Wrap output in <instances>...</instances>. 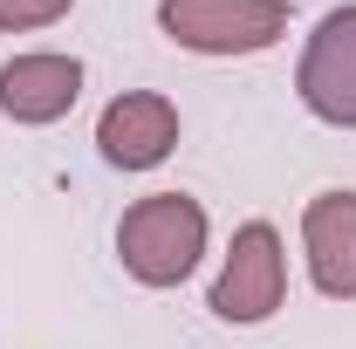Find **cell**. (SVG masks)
Here are the masks:
<instances>
[{
	"mask_svg": "<svg viewBox=\"0 0 356 349\" xmlns=\"http://www.w3.org/2000/svg\"><path fill=\"white\" fill-rule=\"evenodd\" d=\"M117 254L144 288H178L206 254V206L185 192H151L117 219Z\"/></svg>",
	"mask_w": 356,
	"mask_h": 349,
	"instance_id": "1",
	"label": "cell"
},
{
	"mask_svg": "<svg viewBox=\"0 0 356 349\" xmlns=\"http://www.w3.org/2000/svg\"><path fill=\"white\" fill-rule=\"evenodd\" d=\"M158 28L192 55H254L288 28V0H158Z\"/></svg>",
	"mask_w": 356,
	"mask_h": 349,
	"instance_id": "2",
	"label": "cell"
},
{
	"mask_svg": "<svg viewBox=\"0 0 356 349\" xmlns=\"http://www.w3.org/2000/svg\"><path fill=\"white\" fill-rule=\"evenodd\" d=\"M288 295V254H281V233L267 219H247L226 247V267L213 281V315L220 322H267Z\"/></svg>",
	"mask_w": 356,
	"mask_h": 349,
	"instance_id": "3",
	"label": "cell"
},
{
	"mask_svg": "<svg viewBox=\"0 0 356 349\" xmlns=\"http://www.w3.org/2000/svg\"><path fill=\"white\" fill-rule=\"evenodd\" d=\"M295 89L322 124L356 131V7H336V14L315 21L302 69H295Z\"/></svg>",
	"mask_w": 356,
	"mask_h": 349,
	"instance_id": "4",
	"label": "cell"
},
{
	"mask_svg": "<svg viewBox=\"0 0 356 349\" xmlns=\"http://www.w3.org/2000/svg\"><path fill=\"white\" fill-rule=\"evenodd\" d=\"M96 144H103V158H110L117 172H151V165H165L172 144H178L172 96H158V89H124V96L96 117Z\"/></svg>",
	"mask_w": 356,
	"mask_h": 349,
	"instance_id": "5",
	"label": "cell"
},
{
	"mask_svg": "<svg viewBox=\"0 0 356 349\" xmlns=\"http://www.w3.org/2000/svg\"><path fill=\"white\" fill-rule=\"evenodd\" d=\"M309 281L329 302H356V192H315L302 213Z\"/></svg>",
	"mask_w": 356,
	"mask_h": 349,
	"instance_id": "6",
	"label": "cell"
},
{
	"mask_svg": "<svg viewBox=\"0 0 356 349\" xmlns=\"http://www.w3.org/2000/svg\"><path fill=\"white\" fill-rule=\"evenodd\" d=\"M83 96V62L76 55H14L0 69V110L14 124H55Z\"/></svg>",
	"mask_w": 356,
	"mask_h": 349,
	"instance_id": "7",
	"label": "cell"
},
{
	"mask_svg": "<svg viewBox=\"0 0 356 349\" xmlns=\"http://www.w3.org/2000/svg\"><path fill=\"white\" fill-rule=\"evenodd\" d=\"M62 14H69V0H0V28H7V35L48 28V21H62Z\"/></svg>",
	"mask_w": 356,
	"mask_h": 349,
	"instance_id": "8",
	"label": "cell"
}]
</instances>
